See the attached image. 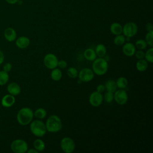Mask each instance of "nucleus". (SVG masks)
I'll use <instances>...</instances> for the list:
<instances>
[{
	"mask_svg": "<svg viewBox=\"0 0 153 153\" xmlns=\"http://www.w3.org/2000/svg\"><path fill=\"white\" fill-rule=\"evenodd\" d=\"M17 121L22 126H26L30 123L33 120V112L32 110L28 108L25 107L21 108L17 114Z\"/></svg>",
	"mask_w": 153,
	"mask_h": 153,
	"instance_id": "f257e3e1",
	"label": "nucleus"
},
{
	"mask_svg": "<svg viewBox=\"0 0 153 153\" xmlns=\"http://www.w3.org/2000/svg\"><path fill=\"white\" fill-rule=\"evenodd\" d=\"M108 69V62L103 57H98L93 60L92 71L94 74L101 76L105 74Z\"/></svg>",
	"mask_w": 153,
	"mask_h": 153,
	"instance_id": "f03ea898",
	"label": "nucleus"
},
{
	"mask_svg": "<svg viewBox=\"0 0 153 153\" xmlns=\"http://www.w3.org/2000/svg\"><path fill=\"white\" fill-rule=\"evenodd\" d=\"M45 124L47 131L51 133L58 132L62 128V121L56 115H52L50 116L47 120Z\"/></svg>",
	"mask_w": 153,
	"mask_h": 153,
	"instance_id": "7ed1b4c3",
	"label": "nucleus"
},
{
	"mask_svg": "<svg viewBox=\"0 0 153 153\" xmlns=\"http://www.w3.org/2000/svg\"><path fill=\"white\" fill-rule=\"evenodd\" d=\"M30 130L34 136L38 137L44 136L47 132L45 123L38 120H33L30 122Z\"/></svg>",
	"mask_w": 153,
	"mask_h": 153,
	"instance_id": "20e7f679",
	"label": "nucleus"
},
{
	"mask_svg": "<svg viewBox=\"0 0 153 153\" xmlns=\"http://www.w3.org/2000/svg\"><path fill=\"white\" fill-rule=\"evenodd\" d=\"M10 148L11 151L15 153H25L28 149V145L25 140L17 139L11 142Z\"/></svg>",
	"mask_w": 153,
	"mask_h": 153,
	"instance_id": "39448f33",
	"label": "nucleus"
},
{
	"mask_svg": "<svg viewBox=\"0 0 153 153\" xmlns=\"http://www.w3.org/2000/svg\"><path fill=\"white\" fill-rule=\"evenodd\" d=\"M60 148L65 153H71L75 148V143L70 137H64L60 140Z\"/></svg>",
	"mask_w": 153,
	"mask_h": 153,
	"instance_id": "423d86ee",
	"label": "nucleus"
},
{
	"mask_svg": "<svg viewBox=\"0 0 153 153\" xmlns=\"http://www.w3.org/2000/svg\"><path fill=\"white\" fill-rule=\"evenodd\" d=\"M138 31L137 25L134 22H128L123 27V33L126 37H133Z\"/></svg>",
	"mask_w": 153,
	"mask_h": 153,
	"instance_id": "0eeeda50",
	"label": "nucleus"
},
{
	"mask_svg": "<svg viewBox=\"0 0 153 153\" xmlns=\"http://www.w3.org/2000/svg\"><path fill=\"white\" fill-rule=\"evenodd\" d=\"M58 61L59 60L56 56L52 53L47 54L44 56L43 60L45 66L49 69H53L57 67Z\"/></svg>",
	"mask_w": 153,
	"mask_h": 153,
	"instance_id": "6e6552de",
	"label": "nucleus"
},
{
	"mask_svg": "<svg viewBox=\"0 0 153 153\" xmlns=\"http://www.w3.org/2000/svg\"><path fill=\"white\" fill-rule=\"evenodd\" d=\"M94 74L92 69L88 68L82 69L78 74L79 79L84 82H87L91 81L94 78Z\"/></svg>",
	"mask_w": 153,
	"mask_h": 153,
	"instance_id": "1a4fd4ad",
	"label": "nucleus"
},
{
	"mask_svg": "<svg viewBox=\"0 0 153 153\" xmlns=\"http://www.w3.org/2000/svg\"><path fill=\"white\" fill-rule=\"evenodd\" d=\"M103 95L97 91L92 92L89 96V103L93 107L99 106L103 102Z\"/></svg>",
	"mask_w": 153,
	"mask_h": 153,
	"instance_id": "9d476101",
	"label": "nucleus"
},
{
	"mask_svg": "<svg viewBox=\"0 0 153 153\" xmlns=\"http://www.w3.org/2000/svg\"><path fill=\"white\" fill-rule=\"evenodd\" d=\"M114 97L115 102L120 105L126 104L128 100V96L127 92L124 89H119L114 92Z\"/></svg>",
	"mask_w": 153,
	"mask_h": 153,
	"instance_id": "9b49d317",
	"label": "nucleus"
},
{
	"mask_svg": "<svg viewBox=\"0 0 153 153\" xmlns=\"http://www.w3.org/2000/svg\"><path fill=\"white\" fill-rule=\"evenodd\" d=\"M122 50L124 54L127 56L131 57L133 56L135 53L136 47L133 43L127 42L123 44Z\"/></svg>",
	"mask_w": 153,
	"mask_h": 153,
	"instance_id": "f8f14e48",
	"label": "nucleus"
},
{
	"mask_svg": "<svg viewBox=\"0 0 153 153\" xmlns=\"http://www.w3.org/2000/svg\"><path fill=\"white\" fill-rule=\"evenodd\" d=\"M15 102H16V99L14 96L8 94H5L2 97L1 103L3 107L10 108L15 103Z\"/></svg>",
	"mask_w": 153,
	"mask_h": 153,
	"instance_id": "ddd939ff",
	"label": "nucleus"
},
{
	"mask_svg": "<svg viewBox=\"0 0 153 153\" xmlns=\"http://www.w3.org/2000/svg\"><path fill=\"white\" fill-rule=\"evenodd\" d=\"M30 44V39L25 36H22L17 38L16 45L20 49L26 48Z\"/></svg>",
	"mask_w": 153,
	"mask_h": 153,
	"instance_id": "4468645a",
	"label": "nucleus"
},
{
	"mask_svg": "<svg viewBox=\"0 0 153 153\" xmlns=\"http://www.w3.org/2000/svg\"><path fill=\"white\" fill-rule=\"evenodd\" d=\"M4 38L9 42H13L16 39L17 33L13 27H7L5 29L4 32Z\"/></svg>",
	"mask_w": 153,
	"mask_h": 153,
	"instance_id": "2eb2a0df",
	"label": "nucleus"
},
{
	"mask_svg": "<svg viewBox=\"0 0 153 153\" xmlns=\"http://www.w3.org/2000/svg\"><path fill=\"white\" fill-rule=\"evenodd\" d=\"M7 90L8 93L13 96H17L21 92V88L20 85L16 82L10 83L7 85Z\"/></svg>",
	"mask_w": 153,
	"mask_h": 153,
	"instance_id": "dca6fc26",
	"label": "nucleus"
},
{
	"mask_svg": "<svg viewBox=\"0 0 153 153\" xmlns=\"http://www.w3.org/2000/svg\"><path fill=\"white\" fill-rule=\"evenodd\" d=\"M110 31L113 35H120L123 33V26L119 23L114 22L110 26Z\"/></svg>",
	"mask_w": 153,
	"mask_h": 153,
	"instance_id": "f3484780",
	"label": "nucleus"
},
{
	"mask_svg": "<svg viewBox=\"0 0 153 153\" xmlns=\"http://www.w3.org/2000/svg\"><path fill=\"white\" fill-rule=\"evenodd\" d=\"M84 56L85 59H86L88 61H93L96 59L97 55L94 50L88 48L84 50Z\"/></svg>",
	"mask_w": 153,
	"mask_h": 153,
	"instance_id": "a211bd4d",
	"label": "nucleus"
},
{
	"mask_svg": "<svg viewBox=\"0 0 153 153\" xmlns=\"http://www.w3.org/2000/svg\"><path fill=\"white\" fill-rule=\"evenodd\" d=\"M104 85L107 91H110L112 93H114L117 88L116 81L114 79H108L106 81Z\"/></svg>",
	"mask_w": 153,
	"mask_h": 153,
	"instance_id": "6ab92c4d",
	"label": "nucleus"
},
{
	"mask_svg": "<svg viewBox=\"0 0 153 153\" xmlns=\"http://www.w3.org/2000/svg\"><path fill=\"white\" fill-rule=\"evenodd\" d=\"M148 62L143 59H139L136 64V68L139 72H143L148 68Z\"/></svg>",
	"mask_w": 153,
	"mask_h": 153,
	"instance_id": "aec40b11",
	"label": "nucleus"
},
{
	"mask_svg": "<svg viewBox=\"0 0 153 153\" xmlns=\"http://www.w3.org/2000/svg\"><path fill=\"white\" fill-rule=\"evenodd\" d=\"M96 55L99 57H103L106 53V47L102 44H99L96 45L95 50H94Z\"/></svg>",
	"mask_w": 153,
	"mask_h": 153,
	"instance_id": "412c9836",
	"label": "nucleus"
},
{
	"mask_svg": "<svg viewBox=\"0 0 153 153\" xmlns=\"http://www.w3.org/2000/svg\"><path fill=\"white\" fill-rule=\"evenodd\" d=\"M50 76L53 80L55 81H58L60 80L62 77V72L60 69L56 68H54L51 72Z\"/></svg>",
	"mask_w": 153,
	"mask_h": 153,
	"instance_id": "4be33fe9",
	"label": "nucleus"
},
{
	"mask_svg": "<svg viewBox=\"0 0 153 153\" xmlns=\"http://www.w3.org/2000/svg\"><path fill=\"white\" fill-rule=\"evenodd\" d=\"M33 147L34 148L37 150L38 152H41L44 150L45 145L44 142L40 139H37L34 140L33 142Z\"/></svg>",
	"mask_w": 153,
	"mask_h": 153,
	"instance_id": "5701e85b",
	"label": "nucleus"
},
{
	"mask_svg": "<svg viewBox=\"0 0 153 153\" xmlns=\"http://www.w3.org/2000/svg\"><path fill=\"white\" fill-rule=\"evenodd\" d=\"M116 84L117 88L120 89H124L128 85V80L124 76H120L116 81Z\"/></svg>",
	"mask_w": 153,
	"mask_h": 153,
	"instance_id": "b1692460",
	"label": "nucleus"
},
{
	"mask_svg": "<svg viewBox=\"0 0 153 153\" xmlns=\"http://www.w3.org/2000/svg\"><path fill=\"white\" fill-rule=\"evenodd\" d=\"M33 115L38 119H43L47 116V111L45 109L39 108L35 111Z\"/></svg>",
	"mask_w": 153,
	"mask_h": 153,
	"instance_id": "393cba45",
	"label": "nucleus"
},
{
	"mask_svg": "<svg viewBox=\"0 0 153 153\" xmlns=\"http://www.w3.org/2000/svg\"><path fill=\"white\" fill-rule=\"evenodd\" d=\"M9 79L8 72L4 71H0V85H4L7 83Z\"/></svg>",
	"mask_w": 153,
	"mask_h": 153,
	"instance_id": "a878e982",
	"label": "nucleus"
},
{
	"mask_svg": "<svg viewBox=\"0 0 153 153\" xmlns=\"http://www.w3.org/2000/svg\"><path fill=\"white\" fill-rule=\"evenodd\" d=\"M126 36L124 35H116L114 39V43L117 45H121L125 43Z\"/></svg>",
	"mask_w": 153,
	"mask_h": 153,
	"instance_id": "bb28decb",
	"label": "nucleus"
},
{
	"mask_svg": "<svg viewBox=\"0 0 153 153\" xmlns=\"http://www.w3.org/2000/svg\"><path fill=\"white\" fill-rule=\"evenodd\" d=\"M144 57L145 58V60L148 62L152 63L153 62V48L151 47L149 48L146 53H145Z\"/></svg>",
	"mask_w": 153,
	"mask_h": 153,
	"instance_id": "cd10ccee",
	"label": "nucleus"
},
{
	"mask_svg": "<svg viewBox=\"0 0 153 153\" xmlns=\"http://www.w3.org/2000/svg\"><path fill=\"white\" fill-rule=\"evenodd\" d=\"M134 45L136 48H139V50H144L146 48L148 45L145 40L142 39H139L136 41Z\"/></svg>",
	"mask_w": 153,
	"mask_h": 153,
	"instance_id": "c85d7f7f",
	"label": "nucleus"
},
{
	"mask_svg": "<svg viewBox=\"0 0 153 153\" xmlns=\"http://www.w3.org/2000/svg\"><path fill=\"white\" fill-rule=\"evenodd\" d=\"M67 74L69 77L71 78H75L78 76V71L77 69L74 67H71L69 68L67 70Z\"/></svg>",
	"mask_w": 153,
	"mask_h": 153,
	"instance_id": "c756f323",
	"label": "nucleus"
},
{
	"mask_svg": "<svg viewBox=\"0 0 153 153\" xmlns=\"http://www.w3.org/2000/svg\"><path fill=\"white\" fill-rule=\"evenodd\" d=\"M145 41L147 43V45L152 47L153 46V31L148 32L145 35Z\"/></svg>",
	"mask_w": 153,
	"mask_h": 153,
	"instance_id": "7c9ffc66",
	"label": "nucleus"
},
{
	"mask_svg": "<svg viewBox=\"0 0 153 153\" xmlns=\"http://www.w3.org/2000/svg\"><path fill=\"white\" fill-rule=\"evenodd\" d=\"M103 97L104 98L105 100L107 103H111L114 100V93H112V92H110V91H107L105 94V95H104V96Z\"/></svg>",
	"mask_w": 153,
	"mask_h": 153,
	"instance_id": "2f4dec72",
	"label": "nucleus"
},
{
	"mask_svg": "<svg viewBox=\"0 0 153 153\" xmlns=\"http://www.w3.org/2000/svg\"><path fill=\"white\" fill-rule=\"evenodd\" d=\"M134 54H135L136 57L139 60V59H143L144 56H145V53L142 51V50H139L137 51H135Z\"/></svg>",
	"mask_w": 153,
	"mask_h": 153,
	"instance_id": "473e14b6",
	"label": "nucleus"
},
{
	"mask_svg": "<svg viewBox=\"0 0 153 153\" xmlns=\"http://www.w3.org/2000/svg\"><path fill=\"white\" fill-rule=\"evenodd\" d=\"M67 65H68V63L65 60H60L58 61L57 66L59 67L60 69H65L67 67Z\"/></svg>",
	"mask_w": 153,
	"mask_h": 153,
	"instance_id": "72a5a7b5",
	"label": "nucleus"
},
{
	"mask_svg": "<svg viewBox=\"0 0 153 153\" xmlns=\"http://www.w3.org/2000/svg\"><path fill=\"white\" fill-rule=\"evenodd\" d=\"M12 65L11 63L8 62V63H6L4 66H3V71H4L5 72H9L11 71L12 69Z\"/></svg>",
	"mask_w": 153,
	"mask_h": 153,
	"instance_id": "f704fd0d",
	"label": "nucleus"
},
{
	"mask_svg": "<svg viewBox=\"0 0 153 153\" xmlns=\"http://www.w3.org/2000/svg\"><path fill=\"white\" fill-rule=\"evenodd\" d=\"M105 85L103 84H99L97 87H96V91L99 92V93H102L105 91Z\"/></svg>",
	"mask_w": 153,
	"mask_h": 153,
	"instance_id": "c9c22d12",
	"label": "nucleus"
},
{
	"mask_svg": "<svg viewBox=\"0 0 153 153\" xmlns=\"http://www.w3.org/2000/svg\"><path fill=\"white\" fill-rule=\"evenodd\" d=\"M146 30L147 32H152L153 31V26L151 23H148L145 26Z\"/></svg>",
	"mask_w": 153,
	"mask_h": 153,
	"instance_id": "e433bc0d",
	"label": "nucleus"
},
{
	"mask_svg": "<svg viewBox=\"0 0 153 153\" xmlns=\"http://www.w3.org/2000/svg\"><path fill=\"white\" fill-rule=\"evenodd\" d=\"M4 54L1 50H0V65L4 62Z\"/></svg>",
	"mask_w": 153,
	"mask_h": 153,
	"instance_id": "4c0bfd02",
	"label": "nucleus"
},
{
	"mask_svg": "<svg viewBox=\"0 0 153 153\" xmlns=\"http://www.w3.org/2000/svg\"><path fill=\"white\" fill-rule=\"evenodd\" d=\"M5 1L8 4L13 5V4H16V3L18 2L19 0H5Z\"/></svg>",
	"mask_w": 153,
	"mask_h": 153,
	"instance_id": "58836bf2",
	"label": "nucleus"
},
{
	"mask_svg": "<svg viewBox=\"0 0 153 153\" xmlns=\"http://www.w3.org/2000/svg\"><path fill=\"white\" fill-rule=\"evenodd\" d=\"M27 152H28V153H38V151L37 150H36L35 148H33V149L32 148V149H27Z\"/></svg>",
	"mask_w": 153,
	"mask_h": 153,
	"instance_id": "ea45409f",
	"label": "nucleus"
}]
</instances>
